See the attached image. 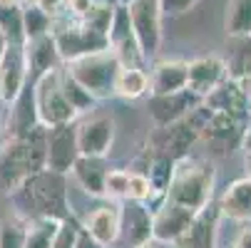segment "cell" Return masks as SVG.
<instances>
[{
  "label": "cell",
  "mask_w": 251,
  "mask_h": 248,
  "mask_svg": "<svg viewBox=\"0 0 251 248\" xmlns=\"http://www.w3.org/2000/svg\"><path fill=\"white\" fill-rule=\"evenodd\" d=\"M246 129H249V119L206 110V119L199 127V139L206 141L217 154H231L234 149L244 144Z\"/></svg>",
  "instance_id": "cell-8"
},
{
  "label": "cell",
  "mask_w": 251,
  "mask_h": 248,
  "mask_svg": "<svg viewBox=\"0 0 251 248\" xmlns=\"http://www.w3.org/2000/svg\"><path fill=\"white\" fill-rule=\"evenodd\" d=\"M234 248H251V224H246V226L236 233V238H234Z\"/></svg>",
  "instance_id": "cell-37"
},
{
  "label": "cell",
  "mask_w": 251,
  "mask_h": 248,
  "mask_svg": "<svg viewBox=\"0 0 251 248\" xmlns=\"http://www.w3.org/2000/svg\"><path fill=\"white\" fill-rule=\"evenodd\" d=\"M40 129L38 122V107H35V94L32 85H27L13 102H10V114H8V139H20Z\"/></svg>",
  "instance_id": "cell-18"
},
{
  "label": "cell",
  "mask_w": 251,
  "mask_h": 248,
  "mask_svg": "<svg viewBox=\"0 0 251 248\" xmlns=\"http://www.w3.org/2000/svg\"><path fill=\"white\" fill-rule=\"evenodd\" d=\"M219 221H222V211L219 203L209 201L204 208H199L192 216L189 226L184 233L176 238V248H217L219 241Z\"/></svg>",
  "instance_id": "cell-11"
},
{
  "label": "cell",
  "mask_w": 251,
  "mask_h": 248,
  "mask_svg": "<svg viewBox=\"0 0 251 248\" xmlns=\"http://www.w3.org/2000/svg\"><path fill=\"white\" fill-rule=\"evenodd\" d=\"M226 80V65L219 55H206L187 62V90L204 99Z\"/></svg>",
  "instance_id": "cell-16"
},
{
  "label": "cell",
  "mask_w": 251,
  "mask_h": 248,
  "mask_svg": "<svg viewBox=\"0 0 251 248\" xmlns=\"http://www.w3.org/2000/svg\"><path fill=\"white\" fill-rule=\"evenodd\" d=\"M172 174H174V161L169 157H162V154H154L152 159V166H150V174H147V179L152 181L154 191L164 199L167 194V186L172 181Z\"/></svg>",
  "instance_id": "cell-31"
},
{
  "label": "cell",
  "mask_w": 251,
  "mask_h": 248,
  "mask_svg": "<svg viewBox=\"0 0 251 248\" xmlns=\"http://www.w3.org/2000/svg\"><path fill=\"white\" fill-rule=\"evenodd\" d=\"M62 221L55 219H30L25 226V246L23 248H50Z\"/></svg>",
  "instance_id": "cell-28"
},
{
  "label": "cell",
  "mask_w": 251,
  "mask_h": 248,
  "mask_svg": "<svg viewBox=\"0 0 251 248\" xmlns=\"http://www.w3.org/2000/svg\"><path fill=\"white\" fill-rule=\"evenodd\" d=\"M201 99L189 92V90H182V92H174V94H150V119L157 129L162 127H169L174 122H182L184 117H189V112L197 107Z\"/></svg>",
  "instance_id": "cell-14"
},
{
  "label": "cell",
  "mask_w": 251,
  "mask_h": 248,
  "mask_svg": "<svg viewBox=\"0 0 251 248\" xmlns=\"http://www.w3.org/2000/svg\"><path fill=\"white\" fill-rule=\"evenodd\" d=\"M127 224V243L139 248L152 241V211L142 203H132L122 214V226Z\"/></svg>",
  "instance_id": "cell-26"
},
{
  "label": "cell",
  "mask_w": 251,
  "mask_h": 248,
  "mask_svg": "<svg viewBox=\"0 0 251 248\" xmlns=\"http://www.w3.org/2000/svg\"><path fill=\"white\" fill-rule=\"evenodd\" d=\"M246 114H249V124H251V82L246 85Z\"/></svg>",
  "instance_id": "cell-39"
},
{
  "label": "cell",
  "mask_w": 251,
  "mask_h": 248,
  "mask_svg": "<svg viewBox=\"0 0 251 248\" xmlns=\"http://www.w3.org/2000/svg\"><path fill=\"white\" fill-rule=\"evenodd\" d=\"M10 199L15 203V214L23 216L25 221L30 219L67 221L70 219V199H67L65 176L50 169L32 174L27 181H23L10 194Z\"/></svg>",
  "instance_id": "cell-1"
},
{
  "label": "cell",
  "mask_w": 251,
  "mask_h": 248,
  "mask_svg": "<svg viewBox=\"0 0 251 248\" xmlns=\"http://www.w3.org/2000/svg\"><path fill=\"white\" fill-rule=\"evenodd\" d=\"M199 141V129L197 124L184 117L182 122H174L169 127H162L157 129L154 134V152L162 154V157H169L172 161H179L189 157V149Z\"/></svg>",
  "instance_id": "cell-15"
},
{
  "label": "cell",
  "mask_w": 251,
  "mask_h": 248,
  "mask_svg": "<svg viewBox=\"0 0 251 248\" xmlns=\"http://www.w3.org/2000/svg\"><path fill=\"white\" fill-rule=\"evenodd\" d=\"M187 90L184 60H157L150 69V94H174Z\"/></svg>",
  "instance_id": "cell-21"
},
{
  "label": "cell",
  "mask_w": 251,
  "mask_h": 248,
  "mask_svg": "<svg viewBox=\"0 0 251 248\" xmlns=\"http://www.w3.org/2000/svg\"><path fill=\"white\" fill-rule=\"evenodd\" d=\"M77 246H80V226L73 219H67L60 224L50 248H77Z\"/></svg>",
  "instance_id": "cell-34"
},
{
  "label": "cell",
  "mask_w": 251,
  "mask_h": 248,
  "mask_svg": "<svg viewBox=\"0 0 251 248\" xmlns=\"http://www.w3.org/2000/svg\"><path fill=\"white\" fill-rule=\"evenodd\" d=\"M226 80L251 82V35L246 38H229V55L224 57Z\"/></svg>",
  "instance_id": "cell-24"
},
{
  "label": "cell",
  "mask_w": 251,
  "mask_h": 248,
  "mask_svg": "<svg viewBox=\"0 0 251 248\" xmlns=\"http://www.w3.org/2000/svg\"><path fill=\"white\" fill-rule=\"evenodd\" d=\"M62 90H65V97L70 99V104L77 110V114H82V112H87V110H92V104H95V99L70 77L67 72H65V67H62Z\"/></svg>",
  "instance_id": "cell-33"
},
{
  "label": "cell",
  "mask_w": 251,
  "mask_h": 248,
  "mask_svg": "<svg viewBox=\"0 0 251 248\" xmlns=\"http://www.w3.org/2000/svg\"><path fill=\"white\" fill-rule=\"evenodd\" d=\"M20 20H23V38L25 40H35L43 35L52 32V18L40 10L38 5H25L20 8Z\"/></svg>",
  "instance_id": "cell-29"
},
{
  "label": "cell",
  "mask_w": 251,
  "mask_h": 248,
  "mask_svg": "<svg viewBox=\"0 0 251 248\" xmlns=\"http://www.w3.org/2000/svg\"><path fill=\"white\" fill-rule=\"evenodd\" d=\"M150 94V75L139 65H122L115 77V97L134 102Z\"/></svg>",
  "instance_id": "cell-25"
},
{
  "label": "cell",
  "mask_w": 251,
  "mask_h": 248,
  "mask_svg": "<svg viewBox=\"0 0 251 248\" xmlns=\"http://www.w3.org/2000/svg\"><path fill=\"white\" fill-rule=\"evenodd\" d=\"M214 184H217V169L211 161L199 157H184L174 161V174L167 186L164 201L197 214L214 199Z\"/></svg>",
  "instance_id": "cell-2"
},
{
  "label": "cell",
  "mask_w": 251,
  "mask_h": 248,
  "mask_svg": "<svg viewBox=\"0 0 251 248\" xmlns=\"http://www.w3.org/2000/svg\"><path fill=\"white\" fill-rule=\"evenodd\" d=\"M73 176L77 186L92 196V199H104V176H107V166L104 159H95V157H80L73 166Z\"/></svg>",
  "instance_id": "cell-23"
},
{
  "label": "cell",
  "mask_w": 251,
  "mask_h": 248,
  "mask_svg": "<svg viewBox=\"0 0 251 248\" xmlns=\"http://www.w3.org/2000/svg\"><path fill=\"white\" fill-rule=\"evenodd\" d=\"M77 127V152L80 157H95L104 159L115 144V119L107 114H92L82 119Z\"/></svg>",
  "instance_id": "cell-10"
},
{
  "label": "cell",
  "mask_w": 251,
  "mask_h": 248,
  "mask_svg": "<svg viewBox=\"0 0 251 248\" xmlns=\"http://www.w3.org/2000/svg\"><path fill=\"white\" fill-rule=\"evenodd\" d=\"M217 203L222 211V219H229L236 224H251V179L241 176V179L231 181L222 191Z\"/></svg>",
  "instance_id": "cell-19"
},
{
  "label": "cell",
  "mask_w": 251,
  "mask_h": 248,
  "mask_svg": "<svg viewBox=\"0 0 251 248\" xmlns=\"http://www.w3.org/2000/svg\"><path fill=\"white\" fill-rule=\"evenodd\" d=\"M25 47V62H27V75L32 80L43 77L50 69H57L60 67V55H57V47H55V40H52V32L50 35H43V38H35V40H25L23 43Z\"/></svg>",
  "instance_id": "cell-22"
},
{
  "label": "cell",
  "mask_w": 251,
  "mask_h": 248,
  "mask_svg": "<svg viewBox=\"0 0 251 248\" xmlns=\"http://www.w3.org/2000/svg\"><path fill=\"white\" fill-rule=\"evenodd\" d=\"M142 60H150L162 47V5L159 0H129L125 5Z\"/></svg>",
  "instance_id": "cell-6"
},
{
  "label": "cell",
  "mask_w": 251,
  "mask_h": 248,
  "mask_svg": "<svg viewBox=\"0 0 251 248\" xmlns=\"http://www.w3.org/2000/svg\"><path fill=\"white\" fill-rule=\"evenodd\" d=\"M67 15V13H65ZM52 40H55V47H57V55L60 60L67 65L77 57H85V55H92V52H102L110 47V40L104 35L80 25L77 20L70 18V23H55L52 20Z\"/></svg>",
  "instance_id": "cell-7"
},
{
  "label": "cell",
  "mask_w": 251,
  "mask_h": 248,
  "mask_svg": "<svg viewBox=\"0 0 251 248\" xmlns=\"http://www.w3.org/2000/svg\"><path fill=\"white\" fill-rule=\"evenodd\" d=\"M32 94H35V107H38V122L43 129L77 122L80 114L70 104V99L65 97V90H62V67L50 69V72L35 80Z\"/></svg>",
  "instance_id": "cell-5"
},
{
  "label": "cell",
  "mask_w": 251,
  "mask_h": 248,
  "mask_svg": "<svg viewBox=\"0 0 251 248\" xmlns=\"http://www.w3.org/2000/svg\"><path fill=\"white\" fill-rule=\"evenodd\" d=\"M246 85L244 82H234V80H224L217 90L209 92L201 99L204 107L211 110V112H224V114H234V117L249 119V114H246Z\"/></svg>",
  "instance_id": "cell-20"
},
{
  "label": "cell",
  "mask_w": 251,
  "mask_h": 248,
  "mask_svg": "<svg viewBox=\"0 0 251 248\" xmlns=\"http://www.w3.org/2000/svg\"><path fill=\"white\" fill-rule=\"evenodd\" d=\"M197 3H199V0H159L162 15H169V18H179V15L189 13Z\"/></svg>",
  "instance_id": "cell-35"
},
{
  "label": "cell",
  "mask_w": 251,
  "mask_h": 248,
  "mask_svg": "<svg viewBox=\"0 0 251 248\" xmlns=\"http://www.w3.org/2000/svg\"><path fill=\"white\" fill-rule=\"evenodd\" d=\"M122 214L125 208L120 201H110V203H102L97 206L95 211H90V214L85 216L82 221V228L85 233L90 236V241L95 246H112L117 243L120 233H122Z\"/></svg>",
  "instance_id": "cell-12"
},
{
  "label": "cell",
  "mask_w": 251,
  "mask_h": 248,
  "mask_svg": "<svg viewBox=\"0 0 251 248\" xmlns=\"http://www.w3.org/2000/svg\"><path fill=\"white\" fill-rule=\"evenodd\" d=\"M139 248H154V246L152 243H145V246H139Z\"/></svg>",
  "instance_id": "cell-42"
},
{
  "label": "cell",
  "mask_w": 251,
  "mask_h": 248,
  "mask_svg": "<svg viewBox=\"0 0 251 248\" xmlns=\"http://www.w3.org/2000/svg\"><path fill=\"white\" fill-rule=\"evenodd\" d=\"M0 8H20V0H0Z\"/></svg>",
  "instance_id": "cell-40"
},
{
  "label": "cell",
  "mask_w": 251,
  "mask_h": 248,
  "mask_svg": "<svg viewBox=\"0 0 251 248\" xmlns=\"http://www.w3.org/2000/svg\"><path fill=\"white\" fill-rule=\"evenodd\" d=\"M120 57L107 47L102 52H92L85 57H77L65 65V72L73 77L95 102L107 99L115 94V77L120 72Z\"/></svg>",
  "instance_id": "cell-4"
},
{
  "label": "cell",
  "mask_w": 251,
  "mask_h": 248,
  "mask_svg": "<svg viewBox=\"0 0 251 248\" xmlns=\"http://www.w3.org/2000/svg\"><path fill=\"white\" fill-rule=\"evenodd\" d=\"M192 216H194L192 211L176 206V203H169V201H162L157 208H152V241L174 246L176 238L189 226Z\"/></svg>",
  "instance_id": "cell-17"
},
{
  "label": "cell",
  "mask_w": 251,
  "mask_h": 248,
  "mask_svg": "<svg viewBox=\"0 0 251 248\" xmlns=\"http://www.w3.org/2000/svg\"><path fill=\"white\" fill-rule=\"evenodd\" d=\"M5 47H8V38H5V32L0 30V57H3V52H5Z\"/></svg>",
  "instance_id": "cell-41"
},
{
  "label": "cell",
  "mask_w": 251,
  "mask_h": 248,
  "mask_svg": "<svg viewBox=\"0 0 251 248\" xmlns=\"http://www.w3.org/2000/svg\"><path fill=\"white\" fill-rule=\"evenodd\" d=\"M0 129H3V122H0Z\"/></svg>",
  "instance_id": "cell-43"
},
{
  "label": "cell",
  "mask_w": 251,
  "mask_h": 248,
  "mask_svg": "<svg viewBox=\"0 0 251 248\" xmlns=\"http://www.w3.org/2000/svg\"><path fill=\"white\" fill-rule=\"evenodd\" d=\"M27 62L23 43H8L0 57V102L10 104L27 87Z\"/></svg>",
  "instance_id": "cell-13"
},
{
  "label": "cell",
  "mask_w": 251,
  "mask_h": 248,
  "mask_svg": "<svg viewBox=\"0 0 251 248\" xmlns=\"http://www.w3.org/2000/svg\"><path fill=\"white\" fill-rule=\"evenodd\" d=\"M127 184H129V169H107V176H104V199L125 201L127 199Z\"/></svg>",
  "instance_id": "cell-32"
},
{
  "label": "cell",
  "mask_w": 251,
  "mask_h": 248,
  "mask_svg": "<svg viewBox=\"0 0 251 248\" xmlns=\"http://www.w3.org/2000/svg\"><path fill=\"white\" fill-rule=\"evenodd\" d=\"M224 30H226V38H246V35H251V0H226Z\"/></svg>",
  "instance_id": "cell-27"
},
{
  "label": "cell",
  "mask_w": 251,
  "mask_h": 248,
  "mask_svg": "<svg viewBox=\"0 0 251 248\" xmlns=\"http://www.w3.org/2000/svg\"><path fill=\"white\" fill-rule=\"evenodd\" d=\"M244 149H246V157H244V164H246V176L251 179V124H249L246 136H244Z\"/></svg>",
  "instance_id": "cell-38"
},
{
  "label": "cell",
  "mask_w": 251,
  "mask_h": 248,
  "mask_svg": "<svg viewBox=\"0 0 251 248\" xmlns=\"http://www.w3.org/2000/svg\"><path fill=\"white\" fill-rule=\"evenodd\" d=\"M35 5H38L40 10H45L50 18H57V15L65 13L67 0H35Z\"/></svg>",
  "instance_id": "cell-36"
},
{
  "label": "cell",
  "mask_w": 251,
  "mask_h": 248,
  "mask_svg": "<svg viewBox=\"0 0 251 248\" xmlns=\"http://www.w3.org/2000/svg\"><path fill=\"white\" fill-rule=\"evenodd\" d=\"M80 159L77 152V127L62 124L45 132V169L55 174H70Z\"/></svg>",
  "instance_id": "cell-9"
},
{
  "label": "cell",
  "mask_w": 251,
  "mask_h": 248,
  "mask_svg": "<svg viewBox=\"0 0 251 248\" xmlns=\"http://www.w3.org/2000/svg\"><path fill=\"white\" fill-rule=\"evenodd\" d=\"M25 226L27 221L15 211L0 219V248H23L25 246Z\"/></svg>",
  "instance_id": "cell-30"
},
{
  "label": "cell",
  "mask_w": 251,
  "mask_h": 248,
  "mask_svg": "<svg viewBox=\"0 0 251 248\" xmlns=\"http://www.w3.org/2000/svg\"><path fill=\"white\" fill-rule=\"evenodd\" d=\"M45 169V132L43 127L27 136L8 139L0 152V189L13 194L32 174Z\"/></svg>",
  "instance_id": "cell-3"
}]
</instances>
